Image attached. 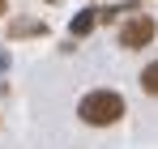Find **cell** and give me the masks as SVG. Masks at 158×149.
Segmentation results:
<instances>
[{
    "label": "cell",
    "mask_w": 158,
    "mask_h": 149,
    "mask_svg": "<svg viewBox=\"0 0 158 149\" xmlns=\"http://www.w3.org/2000/svg\"><path fill=\"white\" fill-rule=\"evenodd\" d=\"M124 111H128V107H124V98H120L115 90H90V94L77 102L81 124H90V128H111V124H120Z\"/></svg>",
    "instance_id": "cell-1"
},
{
    "label": "cell",
    "mask_w": 158,
    "mask_h": 149,
    "mask_svg": "<svg viewBox=\"0 0 158 149\" xmlns=\"http://www.w3.org/2000/svg\"><path fill=\"white\" fill-rule=\"evenodd\" d=\"M154 17L150 13H128L124 22H120V47L124 51H137V47H145L150 38H154Z\"/></svg>",
    "instance_id": "cell-2"
},
{
    "label": "cell",
    "mask_w": 158,
    "mask_h": 149,
    "mask_svg": "<svg viewBox=\"0 0 158 149\" xmlns=\"http://www.w3.org/2000/svg\"><path fill=\"white\" fill-rule=\"evenodd\" d=\"M94 26H98V17L85 9V13H77V17H73V26H69V30H73V38H81V34H90Z\"/></svg>",
    "instance_id": "cell-3"
},
{
    "label": "cell",
    "mask_w": 158,
    "mask_h": 149,
    "mask_svg": "<svg viewBox=\"0 0 158 149\" xmlns=\"http://www.w3.org/2000/svg\"><path fill=\"white\" fill-rule=\"evenodd\" d=\"M141 90H145L150 98H158V64H145V68H141Z\"/></svg>",
    "instance_id": "cell-4"
},
{
    "label": "cell",
    "mask_w": 158,
    "mask_h": 149,
    "mask_svg": "<svg viewBox=\"0 0 158 149\" xmlns=\"http://www.w3.org/2000/svg\"><path fill=\"white\" fill-rule=\"evenodd\" d=\"M0 13H4V0H0Z\"/></svg>",
    "instance_id": "cell-5"
}]
</instances>
